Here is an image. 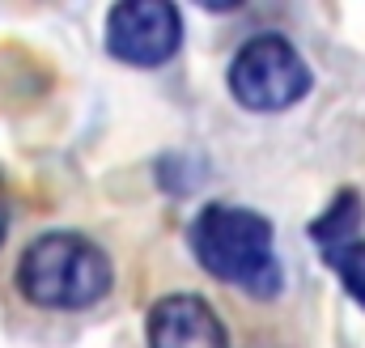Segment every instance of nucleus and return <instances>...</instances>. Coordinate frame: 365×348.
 <instances>
[{
    "label": "nucleus",
    "instance_id": "obj_5",
    "mask_svg": "<svg viewBox=\"0 0 365 348\" xmlns=\"http://www.w3.org/2000/svg\"><path fill=\"white\" fill-rule=\"evenodd\" d=\"M149 348H230L225 323L195 293H170L149 310Z\"/></svg>",
    "mask_w": 365,
    "mask_h": 348
},
{
    "label": "nucleus",
    "instance_id": "obj_2",
    "mask_svg": "<svg viewBox=\"0 0 365 348\" xmlns=\"http://www.w3.org/2000/svg\"><path fill=\"white\" fill-rule=\"evenodd\" d=\"M110 260L86 234H43L17 263V289L43 310H86L110 293Z\"/></svg>",
    "mask_w": 365,
    "mask_h": 348
},
{
    "label": "nucleus",
    "instance_id": "obj_6",
    "mask_svg": "<svg viewBox=\"0 0 365 348\" xmlns=\"http://www.w3.org/2000/svg\"><path fill=\"white\" fill-rule=\"evenodd\" d=\"M357 225H361V195L357 191H340L331 200V208L310 225V238H314V247L323 255H331V251L357 242Z\"/></svg>",
    "mask_w": 365,
    "mask_h": 348
},
{
    "label": "nucleus",
    "instance_id": "obj_8",
    "mask_svg": "<svg viewBox=\"0 0 365 348\" xmlns=\"http://www.w3.org/2000/svg\"><path fill=\"white\" fill-rule=\"evenodd\" d=\"M4 230H9V200H4V187H0V242H4Z\"/></svg>",
    "mask_w": 365,
    "mask_h": 348
},
{
    "label": "nucleus",
    "instance_id": "obj_4",
    "mask_svg": "<svg viewBox=\"0 0 365 348\" xmlns=\"http://www.w3.org/2000/svg\"><path fill=\"white\" fill-rule=\"evenodd\" d=\"M182 43V17L170 0H123L106 17V51L132 68L166 64Z\"/></svg>",
    "mask_w": 365,
    "mask_h": 348
},
{
    "label": "nucleus",
    "instance_id": "obj_1",
    "mask_svg": "<svg viewBox=\"0 0 365 348\" xmlns=\"http://www.w3.org/2000/svg\"><path fill=\"white\" fill-rule=\"evenodd\" d=\"M191 251L200 267L255 297L280 293V260L272 247V221L238 204H204L191 221Z\"/></svg>",
    "mask_w": 365,
    "mask_h": 348
},
{
    "label": "nucleus",
    "instance_id": "obj_7",
    "mask_svg": "<svg viewBox=\"0 0 365 348\" xmlns=\"http://www.w3.org/2000/svg\"><path fill=\"white\" fill-rule=\"evenodd\" d=\"M327 263L336 267V276H340V285L349 289V297L365 306V242H349V247H340V251H331Z\"/></svg>",
    "mask_w": 365,
    "mask_h": 348
},
{
    "label": "nucleus",
    "instance_id": "obj_3",
    "mask_svg": "<svg viewBox=\"0 0 365 348\" xmlns=\"http://www.w3.org/2000/svg\"><path fill=\"white\" fill-rule=\"evenodd\" d=\"M230 93L247 111L276 115V111L297 106L310 93V68L289 39L255 34L238 47V56L230 64Z\"/></svg>",
    "mask_w": 365,
    "mask_h": 348
}]
</instances>
